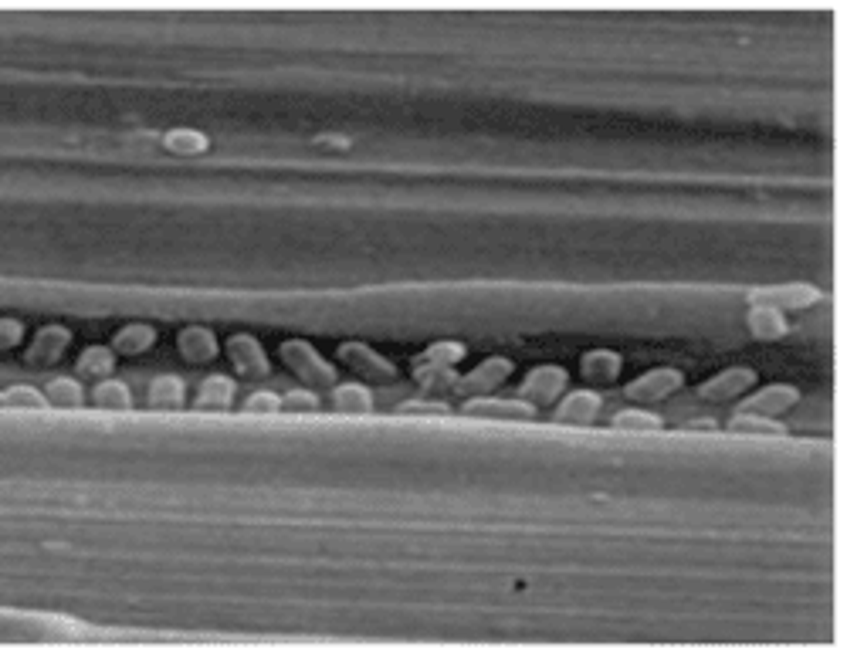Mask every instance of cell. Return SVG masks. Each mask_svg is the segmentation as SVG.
<instances>
[{
    "label": "cell",
    "instance_id": "6da1fadb",
    "mask_svg": "<svg viewBox=\"0 0 847 657\" xmlns=\"http://www.w3.org/2000/svg\"><path fill=\"white\" fill-rule=\"evenodd\" d=\"M278 356H282V363L292 370L295 376H299L302 383H309V387H336V366L329 363L326 356L316 353V346L305 343V339H285L282 346H278Z\"/></svg>",
    "mask_w": 847,
    "mask_h": 657
},
{
    "label": "cell",
    "instance_id": "7a4b0ae2",
    "mask_svg": "<svg viewBox=\"0 0 847 657\" xmlns=\"http://www.w3.org/2000/svg\"><path fill=\"white\" fill-rule=\"evenodd\" d=\"M336 356H339V363H346L349 370L360 376V380L394 383L397 376H400V370H397L394 363H390L387 356H380L377 349H370L366 343H356V339H353V343H339Z\"/></svg>",
    "mask_w": 847,
    "mask_h": 657
},
{
    "label": "cell",
    "instance_id": "3957f363",
    "mask_svg": "<svg viewBox=\"0 0 847 657\" xmlns=\"http://www.w3.org/2000/svg\"><path fill=\"white\" fill-rule=\"evenodd\" d=\"M224 356L231 359L234 373L244 376V380H265V376L272 373V363H268L265 349H261L258 339L248 336V332H234V336H227Z\"/></svg>",
    "mask_w": 847,
    "mask_h": 657
},
{
    "label": "cell",
    "instance_id": "277c9868",
    "mask_svg": "<svg viewBox=\"0 0 847 657\" xmlns=\"http://www.w3.org/2000/svg\"><path fill=\"white\" fill-rule=\"evenodd\" d=\"M512 376V359H505V356H488L485 363H478L475 370L471 373H465V376H458V380H454V393H458V397H488V393H492L495 387H502L505 380H509Z\"/></svg>",
    "mask_w": 847,
    "mask_h": 657
},
{
    "label": "cell",
    "instance_id": "5b68a950",
    "mask_svg": "<svg viewBox=\"0 0 847 657\" xmlns=\"http://www.w3.org/2000/svg\"><path fill=\"white\" fill-rule=\"evenodd\" d=\"M681 383H685V373L681 370H675V366H658V370L641 373L634 383H627L624 397L631 400V404H658V400L678 393Z\"/></svg>",
    "mask_w": 847,
    "mask_h": 657
},
{
    "label": "cell",
    "instance_id": "8992f818",
    "mask_svg": "<svg viewBox=\"0 0 847 657\" xmlns=\"http://www.w3.org/2000/svg\"><path fill=\"white\" fill-rule=\"evenodd\" d=\"M749 302L753 305H766V309H787V312H800L810 309V305L820 302V292L814 285H770V288H753L749 292Z\"/></svg>",
    "mask_w": 847,
    "mask_h": 657
},
{
    "label": "cell",
    "instance_id": "52a82bcc",
    "mask_svg": "<svg viewBox=\"0 0 847 657\" xmlns=\"http://www.w3.org/2000/svg\"><path fill=\"white\" fill-rule=\"evenodd\" d=\"M68 343H72V332L65 326H41L31 336L28 349H24V363H28L31 370H48V366H55L61 359Z\"/></svg>",
    "mask_w": 847,
    "mask_h": 657
},
{
    "label": "cell",
    "instance_id": "ba28073f",
    "mask_svg": "<svg viewBox=\"0 0 847 657\" xmlns=\"http://www.w3.org/2000/svg\"><path fill=\"white\" fill-rule=\"evenodd\" d=\"M566 387V370L563 366H536L526 373V380L519 383V400H526L532 407L553 404Z\"/></svg>",
    "mask_w": 847,
    "mask_h": 657
},
{
    "label": "cell",
    "instance_id": "9c48e42d",
    "mask_svg": "<svg viewBox=\"0 0 847 657\" xmlns=\"http://www.w3.org/2000/svg\"><path fill=\"white\" fill-rule=\"evenodd\" d=\"M800 404V390L790 387V383H773V387H763L753 397H746L739 404V414H759V417H780Z\"/></svg>",
    "mask_w": 847,
    "mask_h": 657
},
{
    "label": "cell",
    "instance_id": "30bf717a",
    "mask_svg": "<svg viewBox=\"0 0 847 657\" xmlns=\"http://www.w3.org/2000/svg\"><path fill=\"white\" fill-rule=\"evenodd\" d=\"M753 383H756V373L749 370V366H732V370H722V373H715L712 380H705L702 387H698V397L709 400V404H722V400L742 397Z\"/></svg>",
    "mask_w": 847,
    "mask_h": 657
},
{
    "label": "cell",
    "instance_id": "8fae6325",
    "mask_svg": "<svg viewBox=\"0 0 847 657\" xmlns=\"http://www.w3.org/2000/svg\"><path fill=\"white\" fill-rule=\"evenodd\" d=\"M465 417H488V420H536V407L526 400H499V397H468L461 404Z\"/></svg>",
    "mask_w": 847,
    "mask_h": 657
},
{
    "label": "cell",
    "instance_id": "7c38bea8",
    "mask_svg": "<svg viewBox=\"0 0 847 657\" xmlns=\"http://www.w3.org/2000/svg\"><path fill=\"white\" fill-rule=\"evenodd\" d=\"M600 407H604L600 393H593V390H573L570 397H563L560 404H556L553 420H556V424H593V420H597V414H600Z\"/></svg>",
    "mask_w": 847,
    "mask_h": 657
},
{
    "label": "cell",
    "instance_id": "4fadbf2b",
    "mask_svg": "<svg viewBox=\"0 0 847 657\" xmlns=\"http://www.w3.org/2000/svg\"><path fill=\"white\" fill-rule=\"evenodd\" d=\"M177 349L187 363L204 366V363H211V359H217V336L207 326H187L177 332Z\"/></svg>",
    "mask_w": 847,
    "mask_h": 657
},
{
    "label": "cell",
    "instance_id": "5bb4252c",
    "mask_svg": "<svg viewBox=\"0 0 847 657\" xmlns=\"http://www.w3.org/2000/svg\"><path fill=\"white\" fill-rule=\"evenodd\" d=\"M468 356L465 343H454V339H441V343L427 346L421 356L414 359L410 373H431V370H454L461 359Z\"/></svg>",
    "mask_w": 847,
    "mask_h": 657
},
{
    "label": "cell",
    "instance_id": "9a60e30c",
    "mask_svg": "<svg viewBox=\"0 0 847 657\" xmlns=\"http://www.w3.org/2000/svg\"><path fill=\"white\" fill-rule=\"evenodd\" d=\"M234 380L224 373H211L204 383H200L197 397H194V410L197 414H207V410H227L234 404Z\"/></svg>",
    "mask_w": 847,
    "mask_h": 657
},
{
    "label": "cell",
    "instance_id": "2e32d148",
    "mask_svg": "<svg viewBox=\"0 0 847 657\" xmlns=\"http://www.w3.org/2000/svg\"><path fill=\"white\" fill-rule=\"evenodd\" d=\"M624 370V359L614 349H590L580 359V376L587 383H614Z\"/></svg>",
    "mask_w": 847,
    "mask_h": 657
},
{
    "label": "cell",
    "instance_id": "e0dca14e",
    "mask_svg": "<svg viewBox=\"0 0 847 657\" xmlns=\"http://www.w3.org/2000/svg\"><path fill=\"white\" fill-rule=\"evenodd\" d=\"M746 329L753 339H783L790 332L787 315L780 309H766V305H753L746 315Z\"/></svg>",
    "mask_w": 847,
    "mask_h": 657
},
{
    "label": "cell",
    "instance_id": "ac0fdd59",
    "mask_svg": "<svg viewBox=\"0 0 847 657\" xmlns=\"http://www.w3.org/2000/svg\"><path fill=\"white\" fill-rule=\"evenodd\" d=\"M329 404L339 414H370L373 393L363 383H336V387H329Z\"/></svg>",
    "mask_w": 847,
    "mask_h": 657
},
{
    "label": "cell",
    "instance_id": "d6986e66",
    "mask_svg": "<svg viewBox=\"0 0 847 657\" xmlns=\"http://www.w3.org/2000/svg\"><path fill=\"white\" fill-rule=\"evenodd\" d=\"M183 397H187V387H183V380L173 373L156 376V380L150 383V390H146V404H150L153 410H180Z\"/></svg>",
    "mask_w": 847,
    "mask_h": 657
},
{
    "label": "cell",
    "instance_id": "ffe728a7",
    "mask_svg": "<svg viewBox=\"0 0 847 657\" xmlns=\"http://www.w3.org/2000/svg\"><path fill=\"white\" fill-rule=\"evenodd\" d=\"M156 343V329L146 326V322H129V326H122L116 336H112V353L119 356H139L146 353Z\"/></svg>",
    "mask_w": 847,
    "mask_h": 657
},
{
    "label": "cell",
    "instance_id": "44dd1931",
    "mask_svg": "<svg viewBox=\"0 0 847 657\" xmlns=\"http://www.w3.org/2000/svg\"><path fill=\"white\" fill-rule=\"evenodd\" d=\"M112 370H116V353L109 346H89L82 356L75 359V373L82 380H109Z\"/></svg>",
    "mask_w": 847,
    "mask_h": 657
},
{
    "label": "cell",
    "instance_id": "7402d4cb",
    "mask_svg": "<svg viewBox=\"0 0 847 657\" xmlns=\"http://www.w3.org/2000/svg\"><path fill=\"white\" fill-rule=\"evenodd\" d=\"M45 397H48V404L65 407V410H75V407L85 404L82 383L72 380V376H55V380H48L45 383Z\"/></svg>",
    "mask_w": 847,
    "mask_h": 657
},
{
    "label": "cell",
    "instance_id": "603a6c76",
    "mask_svg": "<svg viewBox=\"0 0 847 657\" xmlns=\"http://www.w3.org/2000/svg\"><path fill=\"white\" fill-rule=\"evenodd\" d=\"M92 404L102 407V410H129V407H133V397H129L126 383L99 380V383H95V390H92Z\"/></svg>",
    "mask_w": 847,
    "mask_h": 657
},
{
    "label": "cell",
    "instance_id": "cb8c5ba5",
    "mask_svg": "<svg viewBox=\"0 0 847 657\" xmlns=\"http://www.w3.org/2000/svg\"><path fill=\"white\" fill-rule=\"evenodd\" d=\"M729 431L736 434H766V437H783L787 427L773 417H759V414H736L729 420Z\"/></svg>",
    "mask_w": 847,
    "mask_h": 657
},
{
    "label": "cell",
    "instance_id": "d4e9b609",
    "mask_svg": "<svg viewBox=\"0 0 847 657\" xmlns=\"http://www.w3.org/2000/svg\"><path fill=\"white\" fill-rule=\"evenodd\" d=\"M163 146L170 153H180V156H194V153H204L207 150V136L200 129H170L163 136Z\"/></svg>",
    "mask_w": 847,
    "mask_h": 657
},
{
    "label": "cell",
    "instance_id": "484cf974",
    "mask_svg": "<svg viewBox=\"0 0 847 657\" xmlns=\"http://www.w3.org/2000/svg\"><path fill=\"white\" fill-rule=\"evenodd\" d=\"M610 424H614L617 431H661L665 420L658 414H651V410H621V414H614Z\"/></svg>",
    "mask_w": 847,
    "mask_h": 657
},
{
    "label": "cell",
    "instance_id": "4316f807",
    "mask_svg": "<svg viewBox=\"0 0 847 657\" xmlns=\"http://www.w3.org/2000/svg\"><path fill=\"white\" fill-rule=\"evenodd\" d=\"M0 407H24V410H48V397L41 390H34V387H11V390H4L0 393Z\"/></svg>",
    "mask_w": 847,
    "mask_h": 657
},
{
    "label": "cell",
    "instance_id": "83f0119b",
    "mask_svg": "<svg viewBox=\"0 0 847 657\" xmlns=\"http://www.w3.org/2000/svg\"><path fill=\"white\" fill-rule=\"evenodd\" d=\"M282 410H295V414H316L319 397L312 390H288L282 397Z\"/></svg>",
    "mask_w": 847,
    "mask_h": 657
},
{
    "label": "cell",
    "instance_id": "f1b7e54d",
    "mask_svg": "<svg viewBox=\"0 0 847 657\" xmlns=\"http://www.w3.org/2000/svg\"><path fill=\"white\" fill-rule=\"evenodd\" d=\"M397 414H434V417H448L451 407L444 404V400H404V404L397 407Z\"/></svg>",
    "mask_w": 847,
    "mask_h": 657
},
{
    "label": "cell",
    "instance_id": "f546056e",
    "mask_svg": "<svg viewBox=\"0 0 847 657\" xmlns=\"http://www.w3.org/2000/svg\"><path fill=\"white\" fill-rule=\"evenodd\" d=\"M244 410H251V414H268V410H282V397L272 390H258L251 393L248 400H244Z\"/></svg>",
    "mask_w": 847,
    "mask_h": 657
},
{
    "label": "cell",
    "instance_id": "4dcf8cb0",
    "mask_svg": "<svg viewBox=\"0 0 847 657\" xmlns=\"http://www.w3.org/2000/svg\"><path fill=\"white\" fill-rule=\"evenodd\" d=\"M24 343V322L21 319H0V349H14Z\"/></svg>",
    "mask_w": 847,
    "mask_h": 657
},
{
    "label": "cell",
    "instance_id": "1f68e13d",
    "mask_svg": "<svg viewBox=\"0 0 847 657\" xmlns=\"http://www.w3.org/2000/svg\"><path fill=\"white\" fill-rule=\"evenodd\" d=\"M692 431H715V420H692Z\"/></svg>",
    "mask_w": 847,
    "mask_h": 657
}]
</instances>
